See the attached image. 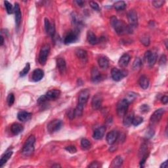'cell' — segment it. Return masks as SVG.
<instances>
[{
    "mask_svg": "<svg viewBox=\"0 0 168 168\" xmlns=\"http://www.w3.org/2000/svg\"><path fill=\"white\" fill-rule=\"evenodd\" d=\"M110 24L118 34L122 35L127 33L128 26L122 21H119L115 16L112 17L110 18Z\"/></svg>",
    "mask_w": 168,
    "mask_h": 168,
    "instance_id": "6da1fadb",
    "label": "cell"
},
{
    "mask_svg": "<svg viewBox=\"0 0 168 168\" xmlns=\"http://www.w3.org/2000/svg\"><path fill=\"white\" fill-rule=\"evenodd\" d=\"M36 142V138L33 135H30L27 139L25 145L23 147L22 153L24 156H30L34 152V145Z\"/></svg>",
    "mask_w": 168,
    "mask_h": 168,
    "instance_id": "7a4b0ae2",
    "label": "cell"
},
{
    "mask_svg": "<svg viewBox=\"0 0 168 168\" xmlns=\"http://www.w3.org/2000/svg\"><path fill=\"white\" fill-rule=\"evenodd\" d=\"M49 53H50L49 45L45 44L41 47L40 51V54H39V58H38V61H39L40 64L41 65L45 64L47 60V57L49 55Z\"/></svg>",
    "mask_w": 168,
    "mask_h": 168,
    "instance_id": "3957f363",
    "label": "cell"
},
{
    "mask_svg": "<svg viewBox=\"0 0 168 168\" xmlns=\"http://www.w3.org/2000/svg\"><path fill=\"white\" fill-rule=\"evenodd\" d=\"M129 103L127 101V100L126 99H123L119 100L117 104L116 110L117 114L119 117H123L125 114L127 113L128 110Z\"/></svg>",
    "mask_w": 168,
    "mask_h": 168,
    "instance_id": "277c9868",
    "label": "cell"
},
{
    "mask_svg": "<svg viewBox=\"0 0 168 168\" xmlns=\"http://www.w3.org/2000/svg\"><path fill=\"white\" fill-rule=\"evenodd\" d=\"M63 126V123L60 119H53L47 125V130L50 133H54L59 131Z\"/></svg>",
    "mask_w": 168,
    "mask_h": 168,
    "instance_id": "5b68a950",
    "label": "cell"
},
{
    "mask_svg": "<svg viewBox=\"0 0 168 168\" xmlns=\"http://www.w3.org/2000/svg\"><path fill=\"white\" fill-rule=\"evenodd\" d=\"M157 53L156 52H153L150 50L147 51L145 54V61L147 62L148 66L152 67L155 64L157 61Z\"/></svg>",
    "mask_w": 168,
    "mask_h": 168,
    "instance_id": "8992f818",
    "label": "cell"
},
{
    "mask_svg": "<svg viewBox=\"0 0 168 168\" xmlns=\"http://www.w3.org/2000/svg\"><path fill=\"white\" fill-rule=\"evenodd\" d=\"M90 96V92L88 89H83L79 93L78 95V104L81 105H84L87 103Z\"/></svg>",
    "mask_w": 168,
    "mask_h": 168,
    "instance_id": "52a82bcc",
    "label": "cell"
},
{
    "mask_svg": "<svg viewBox=\"0 0 168 168\" xmlns=\"http://www.w3.org/2000/svg\"><path fill=\"white\" fill-rule=\"evenodd\" d=\"M164 113V110L163 108H159L154 112L150 117V123L152 124H156L159 122L162 118L163 114Z\"/></svg>",
    "mask_w": 168,
    "mask_h": 168,
    "instance_id": "ba28073f",
    "label": "cell"
},
{
    "mask_svg": "<svg viewBox=\"0 0 168 168\" xmlns=\"http://www.w3.org/2000/svg\"><path fill=\"white\" fill-rule=\"evenodd\" d=\"M127 19L129 22V25L133 27L137 26L138 22V17L137 13L135 10H133V9L129 10L127 13Z\"/></svg>",
    "mask_w": 168,
    "mask_h": 168,
    "instance_id": "9c48e42d",
    "label": "cell"
},
{
    "mask_svg": "<svg viewBox=\"0 0 168 168\" xmlns=\"http://www.w3.org/2000/svg\"><path fill=\"white\" fill-rule=\"evenodd\" d=\"M103 97L100 94H96L92 99V106L93 110H98L100 108L103 103Z\"/></svg>",
    "mask_w": 168,
    "mask_h": 168,
    "instance_id": "30bf717a",
    "label": "cell"
},
{
    "mask_svg": "<svg viewBox=\"0 0 168 168\" xmlns=\"http://www.w3.org/2000/svg\"><path fill=\"white\" fill-rule=\"evenodd\" d=\"M45 30L48 35L53 37L55 34V26L53 23H51L49 19L45 18Z\"/></svg>",
    "mask_w": 168,
    "mask_h": 168,
    "instance_id": "8fae6325",
    "label": "cell"
},
{
    "mask_svg": "<svg viewBox=\"0 0 168 168\" xmlns=\"http://www.w3.org/2000/svg\"><path fill=\"white\" fill-rule=\"evenodd\" d=\"M127 74H125L124 72L119 70L116 68H113L111 71V76L112 79L116 81H119L122 80L125 76H126Z\"/></svg>",
    "mask_w": 168,
    "mask_h": 168,
    "instance_id": "7c38bea8",
    "label": "cell"
},
{
    "mask_svg": "<svg viewBox=\"0 0 168 168\" xmlns=\"http://www.w3.org/2000/svg\"><path fill=\"white\" fill-rule=\"evenodd\" d=\"M78 33L74 31L70 32L68 34L65 36L64 42L65 44H70L76 42L78 40Z\"/></svg>",
    "mask_w": 168,
    "mask_h": 168,
    "instance_id": "4fadbf2b",
    "label": "cell"
},
{
    "mask_svg": "<svg viewBox=\"0 0 168 168\" xmlns=\"http://www.w3.org/2000/svg\"><path fill=\"white\" fill-rule=\"evenodd\" d=\"M14 13L15 15V23L17 27L20 26L21 23V19H22V14L21 11L20 6H19L18 3H15V6H14Z\"/></svg>",
    "mask_w": 168,
    "mask_h": 168,
    "instance_id": "5bb4252c",
    "label": "cell"
},
{
    "mask_svg": "<svg viewBox=\"0 0 168 168\" xmlns=\"http://www.w3.org/2000/svg\"><path fill=\"white\" fill-rule=\"evenodd\" d=\"M119 133L116 130H112L110 131L107 135V141L109 145H113L116 141L118 138Z\"/></svg>",
    "mask_w": 168,
    "mask_h": 168,
    "instance_id": "9a60e30c",
    "label": "cell"
},
{
    "mask_svg": "<svg viewBox=\"0 0 168 168\" xmlns=\"http://www.w3.org/2000/svg\"><path fill=\"white\" fill-rule=\"evenodd\" d=\"M91 79L94 83L99 82L101 79V74L97 67L94 66L92 68V72H91Z\"/></svg>",
    "mask_w": 168,
    "mask_h": 168,
    "instance_id": "2e32d148",
    "label": "cell"
},
{
    "mask_svg": "<svg viewBox=\"0 0 168 168\" xmlns=\"http://www.w3.org/2000/svg\"><path fill=\"white\" fill-rule=\"evenodd\" d=\"M106 127L105 126H100L96 129L93 132V137L96 139V140H100V139H103L105 131H106Z\"/></svg>",
    "mask_w": 168,
    "mask_h": 168,
    "instance_id": "e0dca14e",
    "label": "cell"
},
{
    "mask_svg": "<svg viewBox=\"0 0 168 168\" xmlns=\"http://www.w3.org/2000/svg\"><path fill=\"white\" fill-rule=\"evenodd\" d=\"M61 95V92L59 89H51L47 92L45 94L47 98L50 100H56L58 99Z\"/></svg>",
    "mask_w": 168,
    "mask_h": 168,
    "instance_id": "ac0fdd59",
    "label": "cell"
},
{
    "mask_svg": "<svg viewBox=\"0 0 168 168\" xmlns=\"http://www.w3.org/2000/svg\"><path fill=\"white\" fill-rule=\"evenodd\" d=\"M44 76V72L41 69H36L33 70L32 75V80L33 81H39Z\"/></svg>",
    "mask_w": 168,
    "mask_h": 168,
    "instance_id": "d6986e66",
    "label": "cell"
},
{
    "mask_svg": "<svg viewBox=\"0 0 168 168\" xmlns=\"http://www.w3.org/2000/svg\"><path fill=\"white\" fill-rule=\"evenodd\" d=\"M57 66L58 68L60 73L61 74H64L66 69V64L65 60L63 58H59L57 59Z\"/></svg>",
    "mask_w": 168,
    "mask_h": 168,
    "instance_id": "ffe728a7",
    "label": "cell"
},
{
    "mask_svg": "<svg viewBox=\"0 0 168 168\" xmlns=\"http://www.w3.org/2000/svg\"><path fill=\"white\" fill-rule=\"evenodd\" d=\"M17 118L21 122H27L32 118V114L26 111H21L17 114Z\"/></svg>",
    "mask_w": 168,
    "mask_h": 168,
    "instance_id": "44dd1931",
    "label": "cell"
},
{
    "mask_svg": "<svg viewBox=\"0 0 168 168\" xmlns=\"http://www.w3.org/2000/svg\"><path fill=\"white\" fill-rule=\"evenodd\" d=\"M87 38L88 41L90 44L92 45H96L99 44V39L96 36L95 33L92 31H88L87 33Z\"/></svg>",
    "mask_w": 168,
    "mask_h": 168,
    "instance_id": "7402d4cb",
    "label": "cell"
},
{
    "mask_svg": "<svg viewBox=\"0 0 168 168\" xmlns=\"http://www.w3.org/2000/svg\"><path fill=\"white\" fill-rule=\"evenodd\" d=\"M133 118H134L133 112H129L125 114V116H123V121L124 126L127 127L130 126L132 124Z\"/></svg>",
    "mask_w": 168,
    "mask_h": 168,
    "instance_id": "603a6c76",
    "label": "cell"
},
{
    "mask_svg": "<svg viewBox=\"0 0 168 168\" xmlns=\"http://www.w3.org/2000/svg\"><path fill=\"white\" fill-rule=\"evenodd\" d=\"M131 57L127 53L123 54L119 59L118 61V64L121 67H126L128 65L129 61H130Z\"/></svg>",
    "mask_w": 168,
    "mask_h": 168,
    "instance_id": "cb8c5ba5",
    "label": "cell"
},
{
    "mask_svg": "<svg viewBox=\"0 0 168 168\" xmlns=\"http://www.w3.org/2000/svg\"><path fill=\"white\" fill-rule=\"evenodd\" d=\"M139 84L140 87L143 89H147L149 87V80L145 75L141 76L139 78Z\"/></svg>",
    "mask_w": 168,
    "mask_h": 168,
    "instance_id": "d4e9b609",
    "label": "cell"
},
{
    "mask_svg": "<svg viewBox=\"0 0 168 168\" xmlns=\"http://www.w3.org/2000/svg\"><path fill=\"white\" fill-rule=\"evenodd\" d=\"M12 154H13V151L11 150H7L3 154L1 158V160H0V167H2L4 164H6V162L10 159Z\"/></svg>",
    "mask_w": 168,
    "mask_h": 168,
    "instance_id": "484cf974",
    "label": "cell"
},
{
    "mask_svg": "<svg viewBox=\"0 0 168 168\" xmlns=\"http://www.w3.org/2000/svg\"><path fill=\"white\" fill-rule=\"evenodd\" d=\"M24 129V127L23 126H22L21 124L18 123H13L11 127V131L12 132L13 134H14V135H18L19 133H21L22 132Z\"/></svg>",
    "mask_w": 168,
    "mask_h": 168,
    "instance_id": "4316f807",
    "label": "cell"
},
{
    "mask_svg": "<svg viewBox=\"0 0 168 168\" xmlns=\"http://www.w3.org/2000/svg\"><path fill=\"white\" fill-rule=\"evenodd\" d=\"M98 64L101 68L106 69L108 67L109 60L107 57L101 56L98 59Z\"/></svg>",
    "mask_w": 168,
    "mask_h": 168,
    "instance_id": "83f0119b",
    "label": "cell"
},
{
    "mask_svg": "<svg viewBox=\"0 0 168 168\" xmlns=\"http://www.w3.org/2000/svg\"><path fill=\"white\" fill-rule=\"evenodd\" d=\"M123 164V159L121 156H116L114 158V159L112 161L111 164L110 166V167L111 168H117L120 167Z\"/></svg>",
    "mask_w": 168,
    "mask_h": 168,
    "instance_id": "f1b7e54d",
    "label": "cell"
},
{
    "mask_svg": "<svg viewBox=\"0 0 168 168\" xmlns=\"http://www.w3.org/2000/svg\"><path fill=\"white\" fill-rule=\"evenodd\" d=\"M76 55L77 57L79 59L82 61H87L88 60V53L87 51L84 50V49H78L76 51Z\"/></svg>",
    "mask_w": 168,
    "mask_h": 168,
    "instance_id": "f546056e",
    "label": "cell"
},
{
    "mask_svg": "<svg viewBox=\"0 0 168 168\" xmlns=\"http://www.w3.org/2000/svg\"><path fill=\"white\" fill-rule=\"evenodd\" d=\"M114 7L116 11H122L126 7V3L123 1H119L114 3Z\"/></svg>",
    "mask_w": 168,
    "mask_h": 168,
    "instance_id": "4dcf8cb0",
    "label": "cell"
},
{
    "mask_svg": "<svg viewBox=\"0 0 168 168\" xmlns=\"http://www.w3.org/2000/svg\"><path fill=\"white\" fill-rule=\"evenodd\" d=\"M81 146L84 150H89L92 147V143L87 139H82L81 141Z\"/></svg>",
    "mask_w": 168,
    "mask_h": 168,
    "instance_id": "1f68e13d",
    "label": "cell"
},
{
    "mask_svg": "<svg viewBox=\"0 0 168 168\" xmlns=\"http://www.w3.org/2000/svg\"><path fill=\"white\" fill-rule=\"evenodd\" d=\"M84 106H83V105L78 104L76 108L74 109L76 117H80V116H82L83 111H84Z\"/></svg>",
    "mask_w": 168,
    "mask_h": 168,
    "instance_id": "d6a6232c",
    "label": "cell"
},
{
    "mask_svg": "<svg viewBox=\"0 0 168 168\" xmlns=\"http://www.w3.org/2000/svg\"><path fill=\"white\" fill-rule=\"evenodd\" d=\"M142 66V61L140 58H137L135 61H134L133 63V69L134 70H137L139 68H141Z\"/></svg>",
    "mask_w": 168,
    "mask_h": 168,
    "instance_id": "836d02e7",
    "label": "cell"
},
{
    "mask_svg": "<svg viewBox=\"0 0 168 168\" xmlns=\"http://www.w3.org/2000/svg\"><path fill=\"white\" fill-rule=\"evenodd\" d=\"M5 4V7L6 8V11L8 14H12L14 12V7L11 5V3H9L7 1H5L4 2Z\"/></svg>",
    "mask_w": 168,
    "mask_h": 168,
    "instance_id": "e575fe53",
    "label": "cell"
},
{
    "mask_svg": "<svg viewBox=\"0 0 168 168\" xmlns=\"http://www.w3.org/2000/svg\"><path fill=\"white\" fill-rule=\"evenodd\" d=\"M137 97V95L135 93H133V92H129L128 93H127L126 95V99L127 100V101L130 103L131 102H133L134 100Z\"/></svg>",
    "mask_w": 168,
    "mask_h": 168,
    "instance_id": "d590c367",
    "label": "cell"
},
{
    "mask_svg": "<svg viewBox=\"0 0 168 168\" xmlns=\"http://www.w3.org/2000/svg\"><path fill=\"white\" fill-rule=\"evenodd\" d=\"M140 40H141V42L145 46L147 47L150 45V37L147 35L141 36Z\"/></svg>",
    "mask_w": 168,
    "mask_h": 168,
    "instance_id": "8d00e7d4",
    "label": "cell"
},
{
    "mask_svg": "<svg viewBox=\"0 0 168 168\" xmlns=\"http://www.w3.org/2000/svg\"><path fill=\"white\" fill-rule=\"evenodd\" d=\"M30 69V65L29 62H28V63H26V64L25 65V68H24L23 70L20 72V76L21 77H24L25 76H26L28 73Z\"/></svg>",
    "mask_w": 168,
    "mask_h": 168,
    "instance_id": "74e56055",
    "label": "cell"
},
{
    "mask_svg": "<svg viewBox=\"0 0 168 168\" xmlns=\"http://www.w3.org/2000/svg\"><path fill=\"white\" fill-rule=\"evenodd\" d=\"M143 118L142 117H141V116L135 117L134 116L132 124L133 125V126H139V125H140L141 123H143Z\"/></svg>",
    "mask_w": 168,
    "mask_h": 168,
    "instance_id": "f35d334b",
    "label": "cell"
},
{
    "mask_svg": "<svg viewBox=\"0 0 168 168\" xmlns=\"http://www.w3.org/2000/svg\"><path fill=\"white\" fill-rule=\"evenodd\" d=\"M15 95H13V93H10L8 95L7 99V101L8 105L9 107H11L12 105L14 104V103H15Z\"/></svg>",
    "mask_w": 168,
    "mask_h": 168,
    "instance_id": "ab89813d",
    "label": "cell"
},
{
    "mask_svg": "<svg viewBox=\"0 0 168 168\" xmlns=\"http://www.w3.org/2000/svg\"><path fill=\"white\" fill-rule=\"evenodd\" d=\"M165 2L162 1V0H156V1H153L152 2V6L156 8H160L164 4Z\"/></svg>",
    "mask_w": 168,
    "mask_h": 168,
    "instance_id": "60d3db41",
    "label": "cell"
},
{
    "mask_svg": "<svg viewBox=\"0 0 168 168\" xmlns=\"http://www.w3.org/2000/svg\"><path fill=\"white\" fill-rule=\"evenodd\" d=\"M89 5H90V7H92L93 10L97 11H99L100 8H99V5L97 2H93V1H91V2H89Z\"/></svg>",
    "mask_w": 168,
    "mask_h": 168,
    "instance_id": "b9f144b4",
    "label": "cell"
},
{
    "mask_svg": "<svg viewBox=\"0 0 168 168\" xmlns=\"http://www.w3.org/2000/svg\"><path fill=\"white\" fill-rule=\"evenodd\" d=\"M65 150L71 154H75L77 152L76 148L74 146H68L65 148Z\"/></svg>",
    "mask_w": 168,
    "mask_h": 168,
    "instance_id": "7bdbcfd3",
    "label": "cell"
},
{
    "mask_svg": "<svg viewBox=\"0 0 168 168\" xmlns=\"http://www.w3.org/2000/svg\"><path fill=\"white\" fill-rule=\"evenodd\" d=\"M149 109H150V108H149V107L148 106L147 104H143L140 107L141 112H143V113L148 112V111H149Z\"/></svg>",
    "mask_w": 168,
    "mask_h": 168,
    "instance_id": "ee69618b",
    "label": "cell"
},
{
    "mask_svg": "<svg viewBox=\"0 0 168 168\" xmlns=\"http://www.w3.org/2000/svg\"><path fill=\"white\" fill-rule=\"evenodd\" d=\"M101 167V165H100V164L99 162H98L97 161H95V162H92L88 166V167H92V168H98V167Z\"/></svg>",
    "mask_w": 168,
    "mask_h": 168,
    "instance_id": "f6af8a7d",
    "label": "cell"
},
{
    "mask_svg": "<svg viewBox=\"0 0 168 168\" xmlns=\"http://www.w3.org/2000/svg\"><path fill=\"white\" fill-rule=\"evenodd\" d=\"M68 117L71 119H74L76 117L74 109H70V110H68Z\"/></svg>",
    "mask_w": 168,
    "mask_h": 168,
    "instance_id": "bcb514c9",
    "label": "cell"
},
{
    "mask_svg": "<svg viewBox=\"0 0 168 168\" xmlns=\"http://www.w3.org/2000/svg\"><path fill=\"white\" fill-rule=\"evenodd\" d=\"M147 145L146 144H143L141 147V149H140V154H142V156H143L145 154H146V152H147Z\"/></svg>",
    "mask_w": 168,
    "mask_h": 168,
    "instance_id": "7dc6e473",
    "label": "cell"
},
{
    "mask_svg": "<svg viewBox=\"0 0 168 168\" xmlns=\"http://www.w3.org/2000/svg\"><path fill=\"white\" fill-rule=\"evenodd\" d=\"M154 134V131L152 129H149L147 131V133H146V137L147 139H150L151 137H153Z\"/></svg>",
    "mask_w": 168,
    "mask_h": 168,
    "instance_id": "c3c4849f",
    "label": "cell"
},
{
    "mask_svg": "<svg viewBox=\"0 0 168 168\" xmlns=\"http://www.w3.org/2000/svg\"><path fill=\"white\" fill-rule=\"evenodd\" d=\"M167 62V57L165 55H162L160 57V61H159V63L160 64H165Z\"/></svg>",
    "mask_w": 168,
    "mask_h": 168,
    "instance_id": "681fc988",
    "label": "cell"
},
{
    "mask_svg": "<svg viewBox=\"0 0 168 168\" xmlns=\"http://www.w3.org/2000/svg\"><path fill=\"white\" fill-rule=\"evenodd\" d=\"M161 101L162 103L164 104H167V103H168V97L167 96L165 95V96H163V97L161 99Z\"/></svg>",
    "mask_w": 168,
    "mask_h": 168,
    "instance_id": "f907efd6",
    "label": "cell"
},
{
    "mask_svg": "<svg viewBox=\"0 0 168 168\" xmlns=\"http://www.w3.org/2000/svg\"><path fill=\"white\" fill-rule=\"evenodd\" d=\"M167 167V161H166V162H163L162 163V164H161V166H160V167L161 168H166V167Z\"/></svg>",
    "mask_w": 168,
    "mask_h": 168,
    "instance_id": "816d5d0a",
    "label": "cell"
},
{
    "mask_svg": "<svg viewBox=\"0 0 168 168\" xmlns=\"http://www.w3.org/2000/svg\"><path fill=\"white\" fill-rule=\"evenodd\" d=\"M76 3L78 4L80 7H83L84 6V2H82V1H77V2H76Z\"/></svg>",
    "mask_w": 168,
    "mask_h": 168,
    "instance_id": "f5cc1de1",
    "label": "cell"
},
{
    "mask_svg": "<svg viewBox=\"0 0 168 168\" xmlns=\"http://www.w3.org/2000/svg\"><path fill=\"white\" fill-rule=\"evenodd\" d=\"M3 44H4V38H3V37L2 36H1V45L2 46V45H3Z\"/></svg>",
    "mask_w": 168,
    "mask_h": 168,
    "instance_id": "db71d44e",
    "label": "cell"
}]
</instances>
